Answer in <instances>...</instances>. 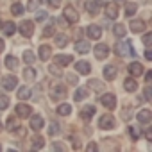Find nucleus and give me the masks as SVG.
Instances as JSON below:
<instances>
[{
    "instance_id": "1",
    "label": "nucleus",
    "mask_w": 152,
    "mask_h": 152,
    "mask_svg": "<svg viewBox=\"0 0 152 152\" xmlns=\"http://www.w3.org/2000/svg\"><path fill=\"white\" fill-rule=\"evenodd\" d=\"M115 50H116V54L118 56H136V52H134V48H132V45H131V41H118L116 43V47H115Z\"/></svg>"
},
{
    "instance_id": "2",
    "label": "nucleus",
    "mask_w": 152,
    "mask_h": 152,
    "mask_svg": "<svg viewBox=\"0 0 152 152\" xmlns=\"http://www.w3.org/2000/svg\"><path fill=\"white\" fill-rule=\"evenodd\" d=\"M18 31H20V34H22L23 38H31V36L34 34V22H32V20H23V22L20 23Z\"/></svg>"
},
{
    "instance_id": "3",
    "label": "nucleus",
    "mask_w": 152,
    "mask_h": 152,
    "mask_svg": "<svg viewBox=\"0 0 152 152\" xmlns=\"http://www.w3.org/2000/svg\"><path fill=\"white\" fill-rule=\"evenodd\" d=\"M63 16H64V20L68 23H77L79 22V15H77V11H75L73 6H66L64 11H63Z\"/></svg>"
},
{
    "instance_id": "4",
    "label": "nucleus",
    "mask_w": 152,
    "mask_h": 152,
    "mask_svg": "<svg viewBox=\"0 0 152 152\" xmlns=\"http://www.w3.org/2000/svg\"><path fill=\"white\" fill-rule=\"evenodd\" d=\"M115 125H116V120H115V116H111V115H102L100 120H99V127L104 129V131L115 129Z\"/></svg>"
},
{
    "instance_id": "5",
    "label": "nucleus",
    "mask_w": 152,
    "mask_h": 152,
    "mask_svg": "<svg viewBox=\"0 0 152 152\" xmlns=\"http://www.w3.org/2000/svg\"><path fill=\"white\" fill-rule=\"evenodd\" d=\"M66 97V88L63 84H56L52 90H50V99L52 100H61Z\"/></svg>"
},
{
    "instance_id": "6",
    "label": "nucleus",
    "mask_w": 152,
    "mask_h": 152,
    "mask_svg": "<svg viewBox=\"0 0 152 152\" xmlns=\"http://www.w3.org/2000/svg\"><path fill=\"white\" fill-rule=\"evenodd\" d=\"M100 102H102L104 107H107V109H115V106H116V97H115L113 93H106V95L100 97Z\"/></svg>"
},
{
    "instance_id": "7",
    "label": "nucleus",
    "mask_w": 152,
    "mask_h": 152,
    "mask_svg": "<svg viewBox=\"0 0 152 152\" xmlns=\"http://www.w3.org/2000/svg\"><path fill=\"white\" fill-rule=\"evenodd\" d=\"M16 84H18V79L15 77V75H6V77L2 79V88H4V90H7V91L15 90V88H16Z\"/></svg>"
},
{
    "instance_id": "8",
    "label": "nucleus",
    "mask_w": 152,
    "mask_h": 152,
    "mask_svg": "<svg viewBox=\"0 0 152 152\" xmlns=\"http://www.w3.org/2000/svg\"><path fill=\"white\" fill-rule=\"evenodd\" d=\"M86 9H88L90 15L97 16L100 13V9H102V4L99 2V0H88V2H86Z\"/></svg>"
},
{
    "instance_id": "9",
    "label": "nucleus",
    "mask_w": 152,
    "mask_h": 152,
    "mask_svg": "<svg viewBox=\"0 0 152 152\" xmlns=\"http://www.w3.org/2000/svg\"><path fill=\"white\" fill-rule=\"evenodd\" d=\"M107 54H109V47H107L106 43L95 45V57H97V59H106Z\"/></svg>"
},
{
    "instance_id": "10",
    "label": "nucleus",
    "mask_w": 152,
    "mask_h": 152,
    "mask_svg": "<svg viewBox=\"0 0 152 152\" xmlns=\"http://www.w3.org/2000/svg\"><path fill=\"white\" fill-rule=\"evenodd\" d=\"M16 115L22 116V118H27V116L32 115V107L27 106V104H22V102H20V104L16 106Z\"/></svg>"
},
{
    "instance_id": "11",
    "label": "nucleus",
    "mask_w": 152,
    "mask_h": 152,
    "mask_svg": "<svg viewBox=\"0 0 152 152\" xmlns=\"http://www.w3.org/2000/svg\"><path fill=\"white\" fill-rule=\"evenodd\" d=\"M43 125H45L43 116H39V115H31V129H32V131H39V129H43Z\"/></svg>"
},
{
    "instance_id": "12",
    "label": "nucleus",
    "mask_w": 152,
    "mask_h": 152,
    "mask_svg": "<svg viewBox=\"0 0 152 152\" xmlns=\"http://www.w3.org/2000/svg\"><path fill=\"white\" fill-rule=\"evenodd\" d=\"M138 122H140V124H150V122H152V113H150V109H140V111H138Z\"/></svg>"
},
{
    "instance_id": "13",
    "label": "nucleus",
    "mask_w": 152,
    "mask_h": 152,
    "mask_svg": "<svg viewBox=\"0 0 152 152\" xmlns=\"http://www.w3.org/2000/svg\"><path fill=\"white\" fill-rule=\"evenodd\" d=\"M129 73L132 75V77H140V75L143 73V64L138 63V61L131 63V64H129Z\"/></svg>"
},
{
    "instance_id": "14",
    "label": "nucleus",
    "mask_w": 152,
    "mask_h": 152,
    "mask_svg": "<svg viewBox=\"0 0 152 152\" xmlns=\"http://www.w3.org/2000/svg\"><path fill=\"white\" fill-rule=\"evenodd\" d=\"M124 90L129 91V93L136 91V90H138V81H134V77H127V79H124Z\"/></svg>"
},
{
    "instance_id": "15",
    "label": "nucleus",
    "mask_w": 152,
    "mask_h": 152,
    "mask_svg": "<svg viewBox=\"0 0 152 152\" xmlns=\"http://www.w3.org/2000/svg\"><path fill=\"white\" fill-rule=\"evenodd\" d=\"M75 70H77L81 75H88L91 72V66L88 61H79V63H75Z\"/></svg>"
},
{
    "instance_id": "16",
    "label": "nucleus",
    "mask_w": 152,
    "mask_h": 152,
    "mask_svg": "<svg viewBox=\"0 0 152 152\" xmlns=\"http://www.w3.org/2000/svg\"><path fill=\"white\" fill-rule=\"evenodd\" d=\"M86 32H88V38H91V39H99L102 36V29L99 25H90L86 29Z\"/></svg>"
},
{
    "instance_id": "17",
    "label": "nucleus",
    "mask_w": 152,
    "mask_h": 152,
    "mask_svg": "<svg viewBox=\"0 0 152 152\" xmlns=\"http://www.w3.org/2000/svg\"><path fill=\"white\" fill-rule=\"evenodd\" d=\"M115 77H116V66H113V64L104 66V79L106 81H113Z\"/></svg>"
},
{
    "instance_id": "18",
    "label": "nucleus",
    "mask_w": 152,
    "mask_h": 152,
    "mask_svg": "<svg viewBox=\"0 0 152 152\" xmlns=\"http://www.w3.org/2000/svg\"><path fill=\"white\" fill-rule=\"evenodd\" d=\"M72 61H73L72 56H56V57H54L56 66H66V64H70Z\"/></svg>"
},
{
    "instance_id": "19",
    "label": "nucleus",
    "mask_w": 152,
    "mask_h": 152,
    "mask_svg": "<svg viewBox=\"0 0 152 152\" xmlns=\"http://www.w3.org/2000/svg\"><path fill=\"white\" fill-rule=\"evenodd\" d=\"M75 52H79V54H88V52H90V43L84 41V39H79L77 43H75Z\"/></svg>"
},
{
    "instance_id": "20",
    "label": "nucleus",
    "mask_w": 152,
    "mask_h": 152,
    "mask_svg": "<svg viewBox=\"0 0 152 152\" xmlns=\"http://www.w3.org/2000/svg\"><path fill=\"white\" fill-rule=\"evenodd\" d=\"M38 54H39V59H41V61H47V59L50 57V54H52V48H50L48 45H41V47L38 48Z\"/></svg>"
},
{
    "instance_id": "21",
    "label": "nucleus",
    "mask_w": 152,
    "mask_h": 152,
    "mask_svg": "<svg viewBox=\"0 0 152 152\" xmlns=\"http://www.w3.org/2000/svg\"><path fill=\"white\" fill-rule=\"evenodd\" d=\"M93 115H95V106H84L81 109V118L83 120H90Z\"/></svg>"
},
{
    "instance_id": "22",
    "label": "nucleus",
    "mask_w": 152,
    "mask_h": 152,
    "mask_svg": "<svg viewBox=\"0 0 152 152\" xmlns=\"http://www.w3.org/2000/svg\"><path fill=\"white\" fill-rule=\"evenodd\" d=\"M2 31H4L6 36H13V34L16 32V25H15L13 22H4V23H2Z\"/></svg>"
},
{
    "instance_id": "23",
    "label": "nucleus",
    "mask_w": 152,
    "mask_h": 152,
    "mask_svg": "<svg viewBox=\"0 0 152 152\" xmlns=\"http://www.w3.org/2000/svg\"><path fill=\"white\" fill-rule=\"evenodd\" d=\"M145 22L143 20H134V22H131V31L132 32H143L145 31Z\"/></svg>"
},
{
    "instance_id": "24",
    "label": "nucleus",
    "mask_w": 152,
    "mask_h": 152,
    "mask_svg": "<svg viewBox=\"0 0 152 152\" xmlns=\"http://www.w3.org/2000/svg\"><path fill=\"white\" fill-rule=\"evenodd\" d=\"M106 15H107V18L115 20V18L118 16V7H116L115 4H109V6H106Z\"/></svg>"
},
{
    "instance_id": "25",
    "label": "nucleus",
    "mask_w": 152,
    "mask_h": 152,
    "mask_svg": "<svg viewBox=\"0 0 152 152\" xmlns=\"http://www.w3.org/2000/svg\"><path fill=\"white\" fill-rule=\"evenodd\" d=\"M23 79H25V81H34V79H36V70H34L32 66H27V68L23 70Z\"/></svg>"
},
{
    "instance_id": "26",
    "label": "nucleus",
    "mask_w": 152,
    "mask_h": 152,
    "mask_svg": "<svg viewBox=\"0 0 152 152\" xmlns=\"http://www.w3.org/2000/svg\"><path fill=\"white\" fill-rule=\"evenodd\" d=\"M113 32H115V36H116V38H125V32H127V29H125L122 23H115V27H113Z\"/></svg>"
},
{
    "instance_id": "27",
    "label": "nucleus",
    "mask_w": 152,
    "mask_h": 152,
    "mask_svg": "<svg viewBox=\"0 0 152 152\" xmlns=\"http://www.w3.org/2000/svg\"><path fill=\"white\" fill-rule=\"evenodd\" d=\"M6 66H7L9 70H16V68H18V59H16L15 56H7V57H6Z\"/></svg>"
},
{
    "instance_id": "28",
    "label": "nucleus",
    "mask_w": 152,
    "mask_h": 152,
    "mask_svg": "<svg viewBox=\"0 0 152 152\" xmlns=\"http://www.w3.org/2000/svg\"><path fill=\"white\" fill-rule=\"evenodd\" d=\"M72 113V106L70 104H61L59 107H57V115L59 116H68Z\"/></svg>"
},
{
    "instance_id": "29",
    "label": "nucleus",
    "mask_w": 152,
    "mask_h": 152,
    "mask_svg": "<svg viewBox=\"0 0 152 152\" xmlns=\"http://www.w3.org/2000/svg\"><path fill=\"white\" fill-rule=\"evenodd\" d=\"M18 99H20V100H29V99H31V90H29L27 86L20 88V90H18Z\"/></svg>"
},
{
    "instance_id": "30",
    "label": "nucleus",
    "mask_w": 152,
    "mask_h": 152,
    "mask_svg": "<svg viewBox=\"0 0 152 152\" xmlns=\"http://www.w3.org/2000/svg\"><path fill=\"white\" fill-rule=\"evenodd\" d=\"M88 97V90L86 88H79L77 91H75V95H73V99L77 100V102H81V100H84Z\"/></svg>"
},
{
    "instance_id": "31",
    "label": "nucleus",
    "mask_w": 152,
    "mask_h": 152,
    "mask_svg": "<svg viewBox=\"0 0 152 152\" xmlns=\"http://www.w3.org/2000/svg\"><path fill=\"white\" fill-rule=\"evenodd\" d=\"M88 88H91V90H95V91H102V90H104V84L99 83L97 79H91V81H88Z\"/></svg>"
},
{
    "instance_id": "32",
    "label": "nucleus",
    "mask_w": 152,
    "mask_h": 152,
    "mask_svg": "<svg viewBox=\"0 0 152 152\" xmlns=\"http://www.w3.org/2000/svg\"><path fill=\"white\" fill-rule=\"evenodd\" d=\"M11 13H13L15 16H20V15H23V6H22L20 2H15V4L11 6Z\"/></svg>"
},
{
    "instance_id": "33",
    "label": "nucleus",
    "mask_w": 152,
    "mask_h": 152,
    "mask_svg": "<svg viewBox=\"0 0 152 152\" xmlns=\"http://www.w3.org/2000/svg\"><path fill=\"white\" fill-rule=\"evenodd\" d=\"M56 45L61 47V48L66 47V45H68V38H66L64 34H57V36H56Z\"/></svg>"
},
{
    "instance_id": "34",
    "label": "nucleus",
    "mask_w": 152,
    "mask_h": 152,
    "mask_svg": "<svg viewBox=\"0 0 152 152\" xmlns=\"http://www.w3.org/2000/svg\"><path fill=\"white\" fill-rule=\"evenodd\" d=\"M34 59H36V56H34L32 50H25V52H23V61H25L27 64H32Z\"/></svg>"
},
{
    "instance_id": "35",
    "label": "nucleus",
    "mask_w": 152,
    "mask_h": 152,
    "mask_svg": "<svg viewBox=\"0 0 152 152\" xmlns=\"http://www.w3.org/2000/svg\"><path fill=\"white\" fill-rule=\"evenodd\" d=\"M54 32H56L54 23H48V25L45 27V31H43V38H52V36H54Z\"/></svg>"
},
{
    "instance_id": "36",
    "label": "nucleus",
    "mask_w": 152,
    "mask_h": 152,
    "mask_svg": "<svg viewBox=\"0 0 152 152\" xmlns=\"http://www.w3.org/2000/svg\"><path fill=\"white\" fill-rule=\"evenodd\" d=\"M6 127H7L9 131H15V129L18 127V124H16V118H15V116H9V118L6 120Z\"/></svg>"
},
{
    "instance_id": "37",
    "label": "nucleus",
    "mask_w": 152,
    "mask_h": 152,
    "mask_svg": "<svg viewBox=\"0 0 152 152\" xmlns=\"http://www.w3.org/2000/svg\"><path fill=\"white\" fill-rule=\"evenodd\" d=\"M43 145H45V140L41 136H34L32 138V148H41Z\"/></svg>"
},
{
    "instance_id": "38",
    "label": "nucleus",
    "mask_w": 152,
    "mask_h": 152,
    "mask_svg": "<svg viewBox=\"0 0 152 152\" xmlns=\"http://www.w3.org/2000/svg\"><path fill=\"white\" fill-rule=\"evenodd\" d=\"M9 107V97L7 95H0V111H4Z\"/></svg>"
},
{
    "instance_id": "39",
    "label": "nucleus",
    "mask_w": 152,
    "mask_h": 152,
    "mask_svg": "<svg viewBox=\"0 0 152 152\" xmlns=\"http://www.w3.org/2000/svg\"><path fill=\"white\" fill-rule=\"evenodd\" d=\"M136 9H138L136 4H125V15H127V16H132V15L136 13Z\"/></svg>"
},
{
    "instance_id": "40",
    "label": "nucleus",
    "mask_w": 152,
    "mask_h": 152,
    "mask_svg": "<svg viewBox=\"0 0 152 152\" xmlns=\"http://www.w3.org/2000/svg\"><path fill=\"white\" fill-rule=\"evenodd\" d=\"M59 132V125H57V122H52L50 125H48V134L50 136H56Z\"/></svg>"
},
{
    "instance_id": "41",
    "label": "nucleus",
    "mask_w": 152,
    "mask_h": 152,
    "mask_svg": "<svg viewBox=\"0 0 152 152\" xmlns=\"http://www.w3.org/2000/svg\"><path fill=\"white\" fill-rule=\"evenodd\" d=\"M39 4H41V0H29V6H27V9H29V11H36Z\"/></svg>"
},
{
    "instance_id": "42",
    "label": "nucleus",
    "mask_w": 152,
    "mask_h": 152,
    "mask_svg": "<svg viewBox=\"0 0 152 152\" xmlns=\"http://www.w3.org/2000/svg\"><path fill=\"white\" fill-rule=\"evenodd\" d=\"M143 99H145V100H150V99H152V90H150V86L145 88V91H143Z\"/></svg>"
},
{
    "instance_id": "43",
    "label": "nucleus",
    "mask_w": 152,
    "mask_h": 152,
    "mask_svg": "<svg viewBox=\"0 0 152 152\" xmlns=\"http://www.w3.org/2000/svg\"><path fill=\"white\" fill-rule=\"evenodd\" d=\"M143 43H145L147 47H150V43H152V34H150V32H147V34L143 36Z\"/></svg>"
},
{
    "instance_id": "44",
    "label": "nucleus",
    "mask_w": 152,
    "mask_h": 152,
    "mask_svg": "<svg viewBox=\"0 0 152 152\" xmlns=\"http://www.w3.org/2000/svg\"><path fill=\"white\" fill-rule=\"evenodd\" d=\"M129 134H131V138H132V140H138V136H140V131H136L134 127H129Z\"/></svg>"
},
{
    "instance_id": "45",
    "label": "nucleus",
    "mask_w": 152,
    "mask_h": 152,
    "mask_svg": "<svg viewBox=\"0 0 152 152\" xmlns=\"http://www.w3.org/2000/svg\"><path fill=\"white\" fill-rule=\"evenodd\" d=\"M47 4H48L50 7H59V6H61V0H47Z\"/></svg>"
},
{
    "instance_id": "46",
    "label": "nucleus",
    "mask_w": 152,
    "mask_h": 152,
    "mask_svg": "<svg viewBox=\"0 0 152 152\" xmlns=\"http://www.w3.org/2000/svg\"><path fill=\"white\" fill-rule=\"evenodd\" d=\"M122 118L124 120H129L131 118V107H125V111H122Z\"/></svg>"
},
{
    "instance_id": "47",
    "label": "nucleus",
    "mask_w": 152,
    "mask_h": 152,
    "mask_svg": "<svg viewBox=\"0 0 152 152\" xmlns=\"http://www.w3.org/2000/svg\"><path fill=\"white\" fill-rule=\"evenodd\" d=\"M45 18H47V13H43V11H41V13H36V20H38V22H43Z\"/></svg>"
},
{
    "instance_id": "48",
    "label": "nucleus",
    "mask_w": 152,
    "mask_h": 152,
    "mask_svg": "<svg viewBox=\"0 0 152 152\" xmlns=\"http://www.w3.org/2000/svg\"><path fill=\"white\" fill-rule=\"evenodd\" d=\"M48 70H50V73H54V75H61V70H59V68H56V66H50Z\"/></svg>"
},
{
    "instance_id": "49",
    "label": "nucleus",
    "mask_w": 152,
    "mask_h": 152,
    "mask_svg": "<svg viewBox=\"0 0 152 152\" xmlns=\"http://www.w3.org/2000/svg\"><path fill=\"white\" fill-rule=\"evenodd\" d=\"M68 77V83L70 84H77V79H75V75H66Z\"/></svg>"
},
{
    "instance_id": "50",
    "label": "nucleus",
    "mask_w": 152,
    "mask_h": 152,
    "mask_svg": "<svg viewBox=\"0 0 152 152\" xmlns=\"http://www.w3.org/2000/svg\"><path fill=\"white\" fill-rule=\"evenodd\" d=\"M145 59H147V61H150V59H152V50H150V48H147V50H145Z\"/></svg>"
},
{
    "instance_id": "51",
    "label": "nucleus",
    "mask_w": 152,
    "mask_h": 152,
    "mask_svg": "<svg viewBox=\"0 0 152 152\" xmlns=\"http://www.w3.org/2000/svg\"><path fill=\"white\" fill-rule=\"evenodd\" d=\"M52 148H56V150H64V145H61V143H54Z\"/></svg>"
},
{
    "instance_id": "52",
    "label": "nucleus",
    "mask_w": 152,
    "mask_h": 152,
    "mask_svg": "<svg viewBox=\"0 0 152 152\" xmlns=\"http://www.w3.org/2000/svg\"><path fill=\"white\" fill-rule=\"evenodd\" d=\"M86 148H88L90 152H93V150H97V143H93V141H91V143H90V145H88Z\"/></svg>"
},
{
    "instance_id": "53",
    "label": "nucleus",
    "mask_w": 152,
    "mask_h": 152,
    "mask_svg": "<svg viewBox=\"0 0 152 152\" xmlns=\"http://www.w3.org/2000/svg\"><path fill=\"white\" fill-rule=\"evenodd\" d=\"M145 81H147V83L152 81V72H145Z\"/></svg>"
},
{
    "instance_id": "54",
    "label": "nucleus",
    "mask_w": 152,
    "mask_h": 152,
    "mask_svg": "<svg viewBox=\"0 0 152 152\" xmlns=\"http://www.w3.org/2000/svg\"><path fill=\"white\" fill-rule=\"evenodd\" d=\"M2 50H4V39L0 38V52H2Z\"/></svg>"
},
{
    "instance_id": "55",
    "label": "nucleus",
    "mask_w": 152,
    "mask_h": 152,
    "mask_svg": "<svg viewBox=\"0 0 152 152\" xmlns=\"http://www.w3.org/2000/svg\"><path fill=\"white\" fill-rule=\"evenodd\" d=\"M147 140H152V131H147Z\"/></svg>"
},
{
    "instance_id": "56",
    "label": "nucleus",
    "mask_w": 152,
    "mask_h": 152,
    "mask_svg": "<svg viewBox=\"0 0 152 152\" xmlns=\"http://www.w3.org/2000/svg\"><path fill=\"white\" fill-rule=\"evenodd\" d=\"M115 2H116V4H124V2H125V0H115Z\"/></svg>"
},
{
    "instance_id": "57",
    "label": "nucleus",
    "mask_w": 152,
    "mask_h": 152,
    "mask_svg": "<svg viewBox=\"0 0 152 152\" xmlns=\"http://www.w3.org/2000/svg\"><path fill=\"white\" fill-rule=\"evenodd\" d=\"M0 150H2V147H0Z\"/></svg>"
},
{
    "instance_id": "58",
    "label": "nucleus",
    "mask_w": 152,
    "mask_h": 152,
    "mask_svg": "<svg viewBox=\"0 0 152 152\" xmlns=\"http://www.w3.org/2000/svg\"><path fill=\"white\" fill-rule=\"evenodd\" d=\"M0 129H2V125H0Z\"/></svg>"
}]
</instances>
